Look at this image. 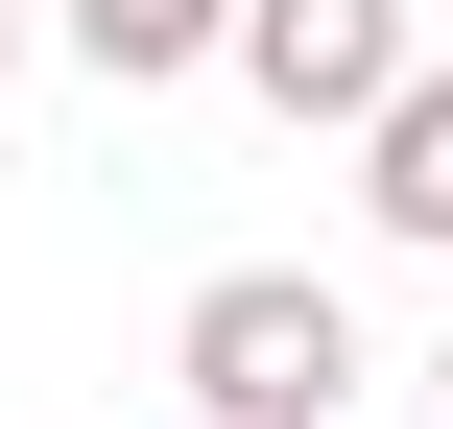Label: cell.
<instances>
[{"mask_svg":"<svg viewBox=\"0 0 453 429\" xmlns=\"http://www.w3.org/2000/svg\"><path fill=\"white\" fill-rule=\"evenodd\" d=\"M215 72H239L263 119H334V143H358L430 48H406V0H239V48H215Z\"/></svg>","mask_w":453,"mask_h":429,"instance_id":"7a4b0ae2","label":"cell"},{"mask_svg":"<svg viewBox=\"0 0 453 429\" xmlns=\"http://www.w3.org/2000/svg\"><path fill=\"white\" fill-rule=\"evenodd\" d=\"M167 382H191V429H334L358 406V310H334L311 263H215V287L167 310Z\"/></svg>","mask_w":453,"mask_h":429,"instance_id":"6da1fadb","label":"cell"},{"mask_svg":"<svg viewBox=\"0 0 453 429\" xmlns=\"http://www.w3.org/2000/svg\"><path fill=\"white\" fill-rule=\"evenodd\" d=\"M24 24H48V0H0V96H24Z\"/></svg>","mask_w":453,"mask_h":429,"instance_id":"5b68a950","label":"cell"},{"mask_svg":"<svg viewBox=\"0 0 453 429\" xmlns=\"http://www.w3.org/2000/svg\"><path fill=\"white\" fill-rule=\"evenodd\" d=\"M430 429H453V334H430Z\"/></svg>","mask_w":453,"mask_h":429,"instance_id":"8992f818","label":"cell"},{"mask_svg":"<svg viewBox=\"0 0 453 429\" xmlns=\"http://www.w3.org/2000/svg\"><path fill=\"white\" fill-rule=\"evenodd\" d=\"M48 48H72V72H119V96H167V72H215V48H239V0H48Z\"/></svg>","mask_w":453,"mask_h":429,"instance_id":"277c9868","label":"cell"},{"mask_svg":"<svg viewBox=\"0 0 453 429\" xmlns=\"http://www.w3.org/2000/svg\"><path fill=\"white\" fill-rule=\"evenodd\" d=\"M358 215H382V239H430V263H453V72H406V96L358 119Z\"/></svg>","mask_w":453,"mask_h":429,"instance_id":"3957f363","label":"cell"}]
</instances>
